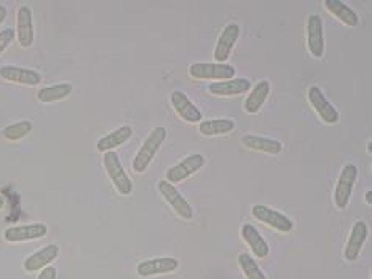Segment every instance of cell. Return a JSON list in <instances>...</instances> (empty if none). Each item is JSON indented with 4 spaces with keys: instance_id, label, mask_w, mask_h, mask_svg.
Returning <instances> with one entry per match:
<instances>
[{
    "instance_id": "7c38bea8",
    "label": "cell",
    "mask_w": 372,
    "mask_h": 279,
    "mask_svg": "<svg viewBox=\"0 0 372 279\" xmlns=\"http://www.w3.org/2000/svg\"><path fill=\"white\" fill-rule=\"evenodd\" d=\"M179 267V262L176 258L162 257V258H152V260H144L136 267V273L141 278H152L168 275L176 271Z\"/></svg>"
},
{
    "instance_id": "ba28073f",
    "label": "cell",
    "mask_w": 372,
    "mask_h": 279,
    "mask_svg": "<svg viewBox=\"0 0 372 279\" xmlns=\"http://www.w3.org/2000/svg\"><path fill=\"white\" fill-rule=\"evenodd\" d=\"M307 96H309V101L311 104V107L316 110L318 117H320L324 123L336 125L339 122L341 115H339V112H337L334 105H332L328 101L326 96L323 95L320 86H310Z\"/></svg>"
},
{
    "instance_id": "d6a6232c",
    "label": "cell",
    "mask_w": 372,
    "mask_h": 279,
    "mask_svg": "<svg viewBox=\"0 0 372 279\" xmlns=\"http://www.w3.org/2000/svg\"><path fill=\"white\" fill-rule=\"evenodd\" d=\"M368 152H369V154H372V144L371 142H368Z\"/></svg>"
},
{
    "instance_id": "83f0119b",
    "label": "cell",
    "mask_w": 372,
    "mask_h": 279,
    "mask_svg": "<svg viewBox=\"0 0 372 279\" xmlns=\"http://www.w3.org/2000/svg\"><path fill=\"white\" fill-rule=\"evenodd\" d=\"M13 38H15V31L13 29L9 28L0 31V55H2V53L6 50V46L13 42Z\"/></svg>"
},
{
    "instance_id": "484cf974",
    "label": "cell",
    "mask_w": 372,
    "mask_h": 279,
    "mask_svg": "<svg viewBox=\"0 0 372 279\" xmlns=\"http://www.w3.org/2000/svg\"><path fill=\"white\" fill-rule=\"evenodd\" d=\"M32 131V122L29 120H23V122H18V123H13L5 126L2 130V136L6 139V141H21L23 137H26Z\"/></svg>"
},
{
    "instance_id": "6da1fadb",
    "label": "cell",
    "mask_w": 372,
    "mask_h": 279,
    "mask_svg": "<svg viewBox=\"0 0 372 279\" xmlns=\"http://www.w3.org/2000/svg\"><path fill=\"white\" fill-rule=\"evenodd\" d=\"M166 139V128L165 126H157L150 131V135L145 139L144 144L141 145V149L138 150V154L133 159V169L138 174H141L145 169L149 168V164L152 163V159L155 158L157 152L160 150Z\"/></svg>"
},
{
    "instance_id": "5bb4252c",
    "label": "cell",
    "mask_w": 372,
    "mask_h": 279,
    "mask_svg": "<svg viewBox=\"0 0 372 279\" xmlns=\"http://www.w3.org/2000/svg\"><path fill=\"white\" fill-rule=\"evenodd\" d=\"M307 45L311 56L323 58L324 32H323V19L320 15H310L307 18Z\"/></svg>"
},
{
    "instance_id": "9c48e42d",
    "label": "cell",
    "mask_w": 372,
    "mask_h": 279,
    "mask_svg": "<svg viewBox=\"0 0 372 279\" xmlns=\"http://www.w3.org/2000/svg\"><path fill=\"white\" fill-rule=\"evenodd\" d=\"M238 37H240V26L235 23L225 26L215 48V61L217 64H225V61L230 58V53L234 50Z\"/></svg>"
},
{
    "instance_id": "30bf717a",
    "label": "cell",
    "mask_w": 372,
    "mask_h": 279,
    "mask_svg": "<svg viewBox=\"0 0 372 279\" xmlns=\"http://www.w3.org/2000/svg\"><path fill=\"white\" fill-rule=\"evenodd\" d=\"M171 104L175 107L176 114L181 117L184 122L187 123H200L203 114L200 112V109L190 101V98L185 95L184 91H172L171 93Z\"/></svg>"
},
{
    "instance_id": "ac0fdd59",
    "label": "cell",
    "mask_w": 372,
    "mask_h": 279,
    "mask_svg": "<svg viewBox=\"0 0 372 279\" xmlns=\"http://www.w3.org/2000/svg\"><path fill=\"white\" fill-rule=\"evenodd\" d=\"M251 90V82L248 78H230L225 82H215L210 85L208 91L215 96H238Z\"/></svg>"
},
{
    "instance_id": "cb8c5ba5",
    "label": "cell",
    "mask_w": 372,
    "mask_h": 279,
    "mask_svg": "<svg viewBox=\"0 0 372 279\" xmlns=\"http://www.w3.org/2000/svg\"><path fill=\"white\" fill-rule=\"evenodd\" d=\"M235 130V122L230 118H216L207 120V122H200L198 125V131L202 136H222L229 135Z\"/></svg>"
},
{
    "instance_id": "44dd1931",
    "label": "cell",
    "mask_w": 372,
    "mask_h": 279,
    "mask_svg": "<svg viewBox=\"0 0 372 279\" xmlns=\"http://www.w3.org/2000/svg\"><path fill=\"white\" fill-rule=\"evenodd\" d=\"M242 238H243V241L249 246V249L252 251V254L254 256L261 257V258L269 256V252H270L269 244L262 238V235L259 233L254 225L244 223L242 227Z\"/></svg>"
},
{
    "instance_id": "5b68a950",
    "label": "cell",
    "mask_w": 372,
    "mask_h": 279,
    "mask_svg": "<svg viewBox=\"0 0 372 279\" xmlns=\"http://www.w3.org/2000/svg\"><path fill=\"white\" fill-rule=\"evenodd\" d=\"M358 177V168L356 164L348 163L345 164L342 171H341V177L336 184V190H334V203L339 209L347 208L351 198V191H353L355 182Z\"/></svg>"
},
{
    "instance_id": "9a60e30c",
    "label": "cell",
    "mask_w": 372,
    "mask_h": 279,
    "mask_svg": "<svg viewBox=\"0 0 372 279\" xmlns=\"http://www.w3.org/2000/svg\"><path fill=\"white\" fill-rule=\"evenodd\" d=\"M368 238V225L364 223L363 221H358L353 228H351V233L347 244H345L343 249V257L345 260L348 262H355L358 257H360V252L364 246V241Z\"/></svg>"
},
{
    "instance_id": "2e32d148",
    "label": "cell",
    "mask_w": 372,
    "mask_h": 279,
    "mask_svg": "<svg viewBox=\"0 0 372 279\" xmlns=\"http://www.w3.org/2000/svg\"><path fill=\"white\" fill-rule=\"evenodd\" d=\"M58 256H59V246L48 244L26 258L23 267L26 271H28V273H34V271L43 270L45 267H48L53 260H56Z\"/></svg>"
},
{
    "instance_id": "f546056e",
    "label": "cell",
    "mask_w": 372,
    "mask_h": 279,
    "mask_svg": "<svg viewBox=\"0 0 372 279\" xmlns=\"http://www.w3.org/2000/svg\"><path fill=\"white\" fill-rule=\"evenodd\" d=\"M5 18H6V9L4 5H0V24L5 21Z\"/></svg>"
},
{
    "instance_id": "e0dca14e",
    "label": "cell",
    "mask_w": 372,
    "mask_h": 279,
    "mask_svg": "<svg viewBox=\"0 0 372 279\" xmlns=\"http://www.w3.org/2000/svg\"><path fill=\"white\" fill-rule=\"evenodd\" d=\"M0 77L6 80V82L28 86H36L42 82V75L38 72L32 69L16 68V65H4V68H0Z\"/></svg>"
},
{
    "instance_id": "3957f363",
    "label": "cell",
    "mask_w": 372,
    "mask_h": 279,
    "mask_svg": "<svg viewBox=\"0 0 372 279\" xmlns=\"http://www.w3.org/2000/svg\"><path fill=\"white\" fill-rule=\"evenodd\" d=\"M251 214L256 221L269 225L270 228H275L277 231H280V233H289V231L294 228V222H292L288 216H284L281 212L272 209L265 204L252 206Z\"/></svg>"
},
{
    "instance_id": "4dcf8cb0",
    "label": "cell",
    "mask_w": 372,
    "mask_h": 279,
    "mask_svg": "<svg viewBox=\"0 0 372 279\" xmlns=\"http://www.w3.org/2000/svg\"><path fill=\"white\" fill-rule=\"evenodd\" d=\"M366 203H368V204H372V191H371V190L366 194Z\"/></svg>"
},
{
    "instance_id": "1f68e13d",
    "label": "cell",
    "mask_w": 372,
    "mask_h": 279,
    "mask_svg": "<svg viewBox=\"0 0 372 279\" xmlns=\"http://www.w3.org/2000/svg\"><path fill=\"white\" fill-rule=\"evenodd\" d=\"M4 206H5V199L2 195H0V209H4Z\"/></svg>"
},
{
    "instance_id": "8992f818",
    "label": "cell",
    "mask_w": 372,
    "mask_h": 279,
    "mask_svg": "<svg viewBox=\"0 0 372 279\" xmlns=\"http://www.w3.org/2000/svg\"><path fill=\"white\" fill-rule=\"evenodd\" d=\"M158 191H160L165 201L175 209L179 217H182L184 221H192V219H194V208H192L187 199L181 195V191H179L175 185L166 181H160L158 182Z\"/></svg>"
},
{
    "instance_id": "f1b7e54d",
    "label": "cell",
    "mask_w": 372,
    "mask_h": 279,
    "mask_svg": "<svg viewBox=\"0 0 372 279\" xmlns=\"http://www.w3.org/2000/svg\"><path fill=\"white\" fill-rule=\"evenodd\" d=\"M58 273L55 267H45L41 273H38L37 279H56Z\"/></svg>"
},
{
    "instance_id": "603a6c76",
    "label": "cell",
    "mask_w": 372,
    "mask_h": 279,
    "mask_svg": "<svg viewBox=\"0 0 372 279\" xmlns=\"http://www.w3.org/2000/svg\"><path fill=\"white\" fill-rule=\"evenodd\" d=\"M269 93H270V83L267 80H261V82L256 83V86H251L249 96L244 99V105H243L244 110H247L248 114H257L264 105V102L267 101Z\"/></svg>"
},
{
    "instance_id": "7a4b0ae2",
    "label": "cell",
    "mask_w": 372,
    "mask_h": 279,
    "mask_svg": "<svg viewBox=\"0 0 372 279\" xmlns=\"http://www.w3.org/2000/svg\"><path fill=\"white\" fill-rule=\"evenodd\" d=\"M103 163H104V169H105V172H108V176L110 179V182L114 184V187L118 194L131 195L133 194V181L125 172L117 152H105Z\"/></svg>"
},
{
    "instance_id": "4316f807",
    "label": "cell",
    "mask_w": 372,
    "mask_h": 279,
    "mask_svg": "<svg viewBox=\"0 0 372 279\" xmlns=\"http://www.w3.org/2000/svg\"><path fill=\"white\" fill-rule=\"evenodd\" d=\"M238 263H240V268L243 271V275L247 276V279H267L262 273V270L259 268V265L256 263L254 258H252L249 254L238 256Z\"/></svg>"
},
{
    "instance_id": "52a82bcc",
    "label": "cell",
    "mask_w": 372,
    "mask_h": 279,
    "mask_svg": "<svg viewBox=\"0 0 372 279\" xmlns=\"http://www.w3.org/2000/svg\"><path fill=\"white\" fill-rule=\"evenodd\" d=\"M203 164H205V157L202 154L189 155L187 158H184L182 162H179L177 164L171 166L170 169H166L165 181L172 185L182 182L184 179H187L192 174H195L197 171H200L203 168Z\"/></svg>"
},
{
    "instance_id": "d4e9b609",
    "label": "cell",
    "mask_w": 372,
    "mask_h": 279,
    "mask_svg": "<svg viewBox=\"0 0 372 279\" xmlns=\"http://www.w3.org/2000/svg\"><path fill=\"white\" fill-rule=\"evenodd\" d=\"M72 85L71 83H56V85H50L45 86V88H41L37 93V99L43 104L48 102H56L61 101V99L68 98L72 93Z\"/></svg>"
},
{
    "instance_id": "8fae6325",
    "label": "cell",
    "mask_w": 372,
    "mask_h": 279,
    "mask_svg": "<svg viewBox=\"0 0 372 279\" xmlns=\"http://www.w3.org/2000/svg\"><path fill=\"white\" fill-rule=\"evenodd\" d=\"M19 45L23 48H31L34 43V19L29 6H19L16 13V34Z\"/></svg>"
},
{
    "instance_id": "277c9868",
    "label": "cell",
    "mask_w": 372,
    "mask_h": 279,
    "mask_svg": "<svg viewBox=\"0 0 372 279\" xmlns=\"http://www.w3.org/2000/svg\"><path fill=\"white\" fill-rule=\"evenodd\" d=\"M189 74L197 80H217V82H225V80L235 77V68L230 64L194 63L189 68Z\"/></svg>"
},
{
    "instance_id": "ffe728a7",
    "label": "cell",
    "mask_w": 372,
    "mask_h": 279,
    "mask_svg": "<svg viewBox=\"0 0 372 279\" xmlns=\"http://www.w3.org/2000/svg\"><path fill=\"white\" fill-rule=\"evenodd\" d=\"M133 136V128L128 125H123L120 126V128L109 132V135L103 136L99 141L96 142V150L98 152H103V154H105V152H112L115 150L117 147H120V145H123L128 139H131Z\"/></svg>"
},
{
    "instance_id": "4fadbf2b",
    "label": "cell",
    "mask_w": 372,
    "mask_h": 279,
    "mask_svg": "<svg viewBox=\"0 0 372 279\" xmlns=\"http://www.w3.org/2000/svg\"><path fill=\"white\" fill-rule=\"evenodd\" d=\"M48 233L45 223H29V225H18V227H10L5 230L4 238L9 243H23L31 241V239L43 238Z\"/></svg>"
},
{
    "instance_id": "d6986e66",
    "label": "cell",
    "mask_w": 372,
    "mask_h": 279,
    "mask_svg": "<svg viewBox=\"0 0 372 279\" xmlns=\"http://www.w3.org/2000/svg\"><path fill=\"white\" fill-rule=\"evenodd\" d=\"M242 144L249 150L262 152V154H269V155H278L283 150V144L280 141H277V139L262 137L256 135L243 136Z\"/></svg>"
},
{
    "instance_id": "7402d4cb",
    "label": "cell",
    "mask_w": 372,
    "mask_h": 279,
    "mask_svg": "<svg viewBox=\"0 0 372 279\" xmlns=\"http://www.w3.org/2000/svg\"><path fill=\"white\" fill-rule=\"evenodd\" d=\"M324 6L332 16L337 18L345 26H348V28H355V26L360 24V16L348 5H345L342 0H324Z\"/></svg>"
}]
</instances>
